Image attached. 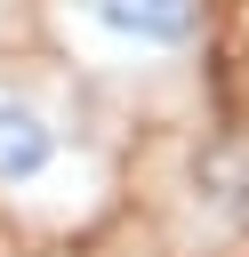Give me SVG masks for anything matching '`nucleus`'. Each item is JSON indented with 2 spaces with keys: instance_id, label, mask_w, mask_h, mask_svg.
<instances>
[{
  "instance_id": "obj_1",
  "label": "nucleus",
  "mask_w": 249,
  "mask_h": 257,
  "mask_svg": "<svg viewBox=\"0 0 249 257\" xmlns=\"http://www.w3.org/2000/svg\"><path fill=\"white\" fill-rule=\"evenodd\" d=\"M80 16L129 48H185L201 32V0H80Z\"/></svg>"
},
{
  "instance_id": "obj_2",
  "label": "nucleus",
  "mask_w": 249,
  "mask_h": 257,
  "mask_svg": "<svg viewBox=\"0 0 249 257\" xmlns=\"http://www.w3.org/2000/svg\"><path fill=\"white\" fill-rule=\"evenodd\" d=\"M193 209L217 233H249V145H209L193 161Z\"/></svg>"
},
{
  "instance_id": "obj_3",
  "label": "nucleus",
  "mask_w": 249,
  "mask_h": 257,
  "mask_svg": "<svg viewBox=\"0 0 249 257\" xmlns=\"http://www.w3.org/2000/svg\"><path fill=\"white\" fill-rule=\"evenodd\" d=\"M48 161H56L48 112H32L24 96H0V185H40Z\"/></svg>"
}]
</instances>
